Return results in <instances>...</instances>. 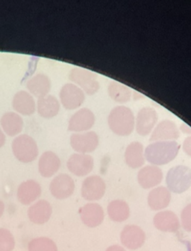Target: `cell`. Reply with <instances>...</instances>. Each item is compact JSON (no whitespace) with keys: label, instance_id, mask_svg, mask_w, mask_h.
<instances>
[{"label":"cell","instance_id":"obj_1","mask_svg":"<svg viewBox=\"0 0 191 251\" xmlns=\"http://www.w3.org/2000/svg\"><path fill=\"white\" fill-rule=\"evenodd\" d=\"M179 150L180 145L176 141L152 142L145 150V159L155 166L167 165L176 159Z\"/></svg>","mask_w":191,"mask_h":251},{"label":"cell","instance_id":"obj_2","mask_svg":"<svg viewBox=\"0 0 191 251\" xmlns=\"http://www.w3.org/2000/svg\"><path fill=\"white\" fill-rule=\"evenodd\" d=\"M108 126L114 133L120 136H127L133 132L135 118L130 108L123 105L115 107L110 112Z\"/></svg>","mask_w":191,"mask_h":251},{"label":"cell","instance_id":"obj_3","mask_svg":"<svg viewBox=\"0 0 191 251\" xmlns=\"http://www.w3.org/2000/svg\"><path fill=\"white\" fill-rule=\"evenodd\" d=\"M168 189L173 193L182 194L191 186V169L185 165L173 167L166 177Z\"/></svg>","mask_w":191,"mask_h":251},{"label":"cell","instance_id":"obj_4","mask_svg":"<svg viewBox=\"0 0 191 251\" xmlns=\"http://www.w3.org/2000/svg\"><path fill=\"white\" fill-rule=\"evenodd\" d=\"M12 150L16 158L24 163L33 162L38 155L36 141L28 135L17 137L13 141Z\"/></svg>","mask_w":191,"mask_h":251},{"label":"cell","instance_id":"obj_5","mask_svg":"<svg viewBox=\"0 0 191 251\" xmlns=\"http://www.w3.org/2000/svg\"><path fill=\"white\" fill-rule=\"evenodd\" d=\"M69 78L88 95H93L99 91L97 75L92 71L75 68L70 73Z\"/></svg>","mask_w":191,"mask_h":251},{"label":"cell","instance_id":"obj_6","mask_svg":"<svg viewBox=\"0 0 191 251\" xmlns=\"http://www.w3.org/2000/svg\"><path fill=\"white\" fill-rule=\"evenodd\" d=\"M71 145L78 153L94 152L99 145V137L94 132H78L71 137Z\"/></svg>","mask_w":191,"mask_h":251},{"label":"cell","instance_id":"obj_7","mask_svg":"<svg viewBox=\"0 0 191 251\" xmlns=\"http://www.w3.org/2000/svg\"><path fill=\"white\" fill-rule=\"evenodd\" d=\"M60 99L66 109L73 110L80 107L85 99V92L72 83L64 85L60 92Z\"/></svg>","mask_w":191,"mask_h":251},{"label":"cell","instance_id":"obj_8","mask_svg":"<svg viewBox=\"0 0 191 251\" xmlns=\"http://www.w3.org/2000/svg\"><path fill=\"white\" fill-rule=\"evenodd\" d=\"M105 190L106 185L100 176H88L82 183V196L86 201H99L105 195Z\"/></svg>","mask_w":191,"mask_h":251},{"label":"cell","instance_id":"obj_9","mask_svg":"<svg viewBox=\"0 0 191 251\" xmlns=\"http://www.w3.org/2000/svg\"><path fill=\"white\" fill-rule=\"evenodd\" d=\"M158 115L155 110L145 107L140 110L135 119V127L139 135L146 136L149 135L156 126Z\"/></svg>","mask_w":191,"mask_h":251},{"label":"cell","instance_id":"obj_10","mask_svg":"<svg viewBox=\"0 0 191 251\" xmlns=\"http://www.w3.org/2000/svg\"><path fill=\"white\" fill-rule=\"evenodd\" d=\"M93 157L88 154H72L68 161V170L77 176L88 175L94 169Z\"/></svg>","mask_w":191,"mask_h":251},{"label":"cell","instance_id":"obj_11","mask_svg":"<svg viewBox=\"0 0 191 251\" xmlns=\"http://www.w3.org/2000/svg\"><path fill=\"white\" fill-rule=\"evenodd\" d=\"M51 194L56 199L64 200L70 198L75 190V183L68 175H59L51 182Z\"/></svg>","mask_w":191,"mask_h":251},{"label":"cell","instance_id":"obj_12","mask_svg":"<svg viewBox=\"0 0 191 251\" xmlns=\"http://www.w3.org/2000/svg\"><path fill=\"white\" fill-rule=\"evenodd\" d=\"M95 123V116L91 110L82 108L75 112L69 121L68 129L72 132H86L93 127Z\"/></svg>","mask_w":191,"mask_h":251},{"label":"cell","instance_id":"obj_13","mask_svg":"<svg viewBox=\"0 0 191 251\" xmlns=\"http://www.w3.org/2000/svg\"><path fill=\"white\" fill-rule=\"evenodd\" d=\"M180 136V131L173 121L165 120L155 126L152 130L150 141H175Z\"/></svg>","mask_w":191,"mask_h":251},{"label":"cell","instance_id":"obj_14","mask_svg":"<svg viewBox=\"0 0 191 251\" xmlns=\"http://www.w3.org/2000/svg\"><path fill=\"white\" fill-rule=\"evenodd\" d=\"M122 245L129 250H137L144 244L146 235L141 227L136 225H127L120 235Z\"/></svg>","mask_w":191,"mask_h":251},{"label":"cell","instance_id":"obj_15","mask_svg":"<svg viewBox=\"0 0 191 251\" xmlns=\"http://www.w3.org/2000/svg\"><path fill=\"white\" fill-rule=\"evenodd\" d=\"M163 173L155 165H147L138 172V180L140 185L145 189L157 186L162 182Z\"/></svg>","mask_w":191,"mask_h":251},{"label":"cell","instance_id":"obj_16","mask_svg":"<svg viewBox=\"0 0 191 251\" xmlns=\"http://www.w3.org/2000/svg\"><path fill=\"white\" fill-rule=\"evenodd\" d=\"M80 217L82 222L88 227H96L104 221V211L97 203H88L80 209Z\"/></svg>","mask_w":191,"mask_h":251},{"label":"cell","instance_id":"obj_17","mask_svg":"<svg viewBox=\"0 0 191 251\" xmlns=\"http://www.w3.org/2000/svg\"><path fill=\"white\" fill-rule=\"evenodd\" d=\"M154 225L162 232H176L180 228V222L177 215L171 211L158 212L154 217Z\"/></svg>","mask_w":191,"mask_h":251},{"label":"cell","instance_id":"obj_18","mask_svg":"<svg viewBox=\"0 0 191 251\" xmlns=\"http://www.w3.org/2000/svg\"><path fill=\"white\" fill-rule=\"evenodd\" d=\"M52 213V206L49 202L44 200L34 204L28 210V216L32 223L44 225L50 218Z\"/></svg>","mask_w":191,"mask_h":251},{"label":"cell","instance_id":"obj_19","mask_svg":"<svg viewBox=\"0 0 191 251\" xmlns=\"http://www.w3.org/2000/svg\"><path fill=\"white\" fill-rule=\"evenodd\" d=\"M41 195V185L35 180L25 181L18 188V198L24 205H29L39 198Z\"/></svg>","mask_w":191,"mask_h":251},{"label":"cell","instance_id":"obj_20","mask_svg":"<svg viewBox=\"0 0 191 251\" xmlns=\"http://www.w3.org/2000/svg\"><path fill=\"white\" fill-rule=\"evenodd\" d=\"M12 105L18 113L25 116L33 115L36 108L33 97L25 91H19L14 95Z\"/></svg>","mask_w":191,"mask_h":251},{"label":"cell","instance_id":"obj_21","mask_svg":"<svg viewBox=\"0 0 191 251\" xmlns=\"http://www.w3.org/2000/svg\"><path fill=\"white\" fill-rule=\"evenodd\" d=\"M61 167V160L59 157L52 151L44 152L40 158L38 168L41 176L49 178L58 172Z\"/></svg>","mask_w":191,"mask_h":251},{"label":"cell","instance_id":"obj_22","mask_svg":"<svg viewBox=\"0 0 191 251\" xmlns=\"http://www.w3.org/2000/svg\"><path fill=\"white\" fill-rule=\"evenodd\" d=\"M171 194L168 188L160 186L154 188L148 195V204L152 210L158 211L169 206Z\"/></svg>","mask_w":191,"mask_h":251},{"label":"cell","instance_id":"obj_23","mask_svg":"<svg viewBox=\"0 0 191 251\" xmlns=\"http://www.w3.org/2000/svg\"><path fill=\"white\" fill-rule=\"evenodd\" d=\"M125 159L127 165L133 169L141 168L144 165V149L142 144L138 141H134L127 147L125 152Z\"/></svg>","mask_w":191,"mask_h":251},{"label":"cell","instance_id":"obj_24","mask_svg":"<svg viewBox=\"0 0 191 251\" xmlns=\"http://www.w3.org/2000/svg\"><path fill=\"white\" fill-rule=\"evenodd\" d=\"M27 88L34 96L44 98L49 94L51 89V82L49 77L44 74H37L27 82Z\"/></svg>","mask_w":191,"mask_h":251},{"label":"cell","instance_id":"obj_25","mask_svg":"<svg viewBox=\"0 0 191 251\" xmlns=\"http://www.w3.org/2000/svg\"><path fill=\"white\" fill-rule=\"evenodd\" d=\"M0 123L4 132L9 136H14L21 133L24 127L23 118L14 112L4 114Z\"/></svg>","mask_w":191,"mask_h":251},{"label":"cell","instance_id":"obj_26","mask_svg":"<svg viewBox=\"0 0 191 251\" xmlns=\"http://www.w3.org/2000/svg\"><path fill=\"white\" fill-rule=\"evenodd\" d=\"M108 215L113 222H125L129 218L130 209L129 205L122 200L111 201L108 206Z\"/></svg>","mask_w":191,"mask_h":251},{"label":"cell","instance_id":"obj_27","mask_svg":"<svg viewBox=\"0 0 191 251\" xmlns=\"http://www.w3.org/2000/svg\"><path fill=\"white\" fill-rule=\"evenodd\" d=\"M60 104L58 100L52 95H47L39 98L38 101V112L44 118H52L59 112Z\"/></svg>","mask_w":191,"mask_h":251},{"label":"cell","instance_id":"obj_28","mask_svg":"<svg viewBox=\"0 0 191 251\" xmlns=\"http://www.w3.org/2000/svg\"><path fill=\"white\" fill-rule=\"evenodd\" d=\"M108 91L110 98L119 103H125L130 100L132 97L131 88L117 81H113L109 84Z\"/></svg>","mask_w":191,"mask_h":251},{"label":"cell","instance_id":"obj_29","mask_svg":"<svg viewBox=\"0 0 191 251\" xmlns=\"http://www.w3.org/2000/svg\"><path fill=\"white\" fill-rule=\"evenodd\" d=\"M28 251H58L52 239L46 237L32 239L28 244Z\"/></svg>","mask_w":191,"mask_h":251},{"label":"cell","instance_id":"obj_30","mask_svg":"<svg viewBox=\"0 0 191 251\" xmlns=\"http://www.w3.org/2000/svg\"><path fill=\"white\" fill-rule=\"evenodd\" d=\"M15 246L14 236L9 230L0 229V251H12Z\"/></svg>","mask_w":191,"mask_h":251},{"label":"cell","instance_id":"obj_31","mask_svg":"<svg viewBox=\"0 0 191 251\" xmlns=\"http://www.w3.org/2000/svg\"><path fill=\"white\" fill-rule=\"evenodd\" d=\"M182 227L187 232H191V203L185 206L181 213Z\"/></svg>","mask_w":191,"mask_h":251},{"label":"cell","instance_id":"obj_32","mask_svg":"<svg viewBox=\"0 0 191 251\" xmlns=\"http://www.w3.org/2000/svg\"><path fill=\"white\" fill-rule=\"evenodd\" d=\"M183 150L187 155L191 156V136L188 137L184 141Z\"/></svg>","mask_w":191,"mask_h":251},{"label":"cell","instance_id":"obj_33","mask_svg":"<svg viewBox=\"0 0 191 251\" xmlns=\"http://www.w3.org/2000/svg\"><path fill=\"white\" fill-rule=\"evenodd\" d=\"M180 131L187 135H191V127L186 124H182L180 126Z\"/></svg>","mask_w":191,"mask_h":251},{"label":"cell","instance_id":"obj_34","mask_svg":"<svg viewBox=\"0 0 191 251\" xmlns=\"http://www.w3.org/2000/svg\"><path fill=\"white\" fill-rule=\"evenodd\" d=\"M106 251H125L124 248L119 245H113V246L109 247Z\"/></svg>","mask_w":191,"mask_h":251},{"label":"cell","instance_id":"obj_35","mask_svg":"<svg viewBox=\"0 0 191 251\" xmlns=\"http://www.w3.org/2000/svg\"><path fill=\"white\" fill-rule=\"evenodd\" d=\"M5 142V136L3 132L0 129V148L3 146Z\"/></svg>","mask_w":191,"mask_h":251},{"label":"cell","instance_id":"obj_36","mask_svg":"<svg viewBox=\"0 0 191 251\" xmlns=\"http://www.w3.org/2000/svg\"><path fill=\"white\" fill-rule=\"evenodd\" d=\"M4 210H5V205L2 201H0V218L3 215Z\"/></svg>","mask_w":191,"mask_h":251}]
</instances>
